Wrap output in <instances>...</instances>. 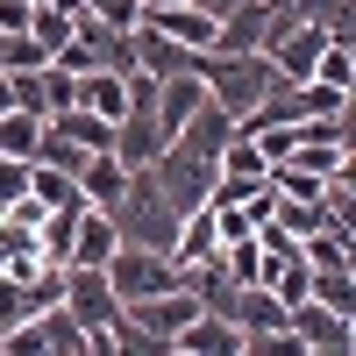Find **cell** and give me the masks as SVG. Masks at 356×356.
Returning <instances> with one entry per match:
<instances>
[{"mask_svg": "<svg viewBox=\"0 0 356 356\" xmlns=\"http://www.w3.org/2000/svg\"><path fill=\"white\" fill-rule=\"evenodd\" d=\"M193 72H200V86H207V100H214L221 114H235V129L257 114V100L278 86V65L264 50H200L193 57Z\"/></svg>", "mask_w": 356, "mask_h": 356, "instance_id": "1", "label": "cell"}, {"mask_svg": "<svg viewBox=\"0 0 356 356\" xmlns=\"http://www.w3.org/2000/svg\"><path fill=\"white\" fill-rule=\"evenodd\" d=\"M79 349H93V335L65 314V300L36 307L29 321H15V328L0 335V356H79Z\"/></svg>", "mask_w": 356, "mask_h": 356, "instance_id": "2", "label": "cell"}, {"mask_svg": "<svg viewBox=\"0 0 356 356\" xmlns=\"http://www.w3.org/2000/svg\"><path fill=\"white\" fill-rule=\"evenodd\" d=\"M57 300H65V314L79 321L86 335H93V349H107V321L122 314V300H114V285L100 264H65V278H57Z\"/></svg>", "mask_w": 356, "mask_h": 356, "instance_id": "3", "label": "cell"}, {"mask_svg": "<svg viewBox=\"0 0 356 356\" xmlns=\"http://www.w3.org/2000/svg\"><path fill=\"white\" fill-rule=\"evenodd\" d=\"M107 285H114V300H150V292H171L178 285V264H171V250H143V243H122L107 264Z\"/></svg>", "mask_w": 356, "mask_h": 356, "instance_id": "4", "label": "cell"}, {"mask_svg": "<svg viewBox=\"0 0 356 356\" xmlns=\"http://www.w3.org/2000/svg\"><path fill=\"white\" fill-rule=\"evenodd\" d=\"M285 328L300 335L307 356H349L356 349V314H335V307H321V300H292L285 307Z\"/></svg>", "mask_w": 356, "mask_h": 356, "instance_id": "5", "label": "cell"}, {"mask_svg": "<svg viewBox=\"0 0 356 356\" xmlns=\"http://www.w3.org/2000/svg\"><path fill=\"white\" fill-rule=\"evenodd\" d=\"M171 356H243V328H235L228 314H193L186 328L171 335Z\"/></svg>", "mask_w": 356, "mask_h": 356, "instance_id": "6", "label": "cell"}, {"mask_svg": "<svg viewBox=\"0 0 356 356\" xmlns=\"http://www.w3.org/2000/svg\"><path fill=\"white\" fill-rule=\"evenodd\" d=\"M221 314L235 321V328H243V349H250L257 335H271V328H285V300H278L271 285H235Z\"/></svg>", "mask_w": 356, "mask_h": 356, "instance_id": "7", "label": "cell"}, {"mask_svg": "<svg viewBox=\"0 0 356 356\" xmlns=\"http://www.w3.org/2000/svg\"><path fill=\"white\" fill-rule=\"evenodd\" d=\"M228 136H235V114H221L214 100H200V107H193L164 143H178V150H193V157H221V143H228Z\"/></svg>", "mask_w": 356, "mask_h": 356, "instance_id": "8", "label": "cell"}, {"mask_svg": "<svg viewBox=\"0 0 356 356\" xmlns=\"http://www.w3.org/2000/svg\"><path fill=\"white\" fill-rule=\"evenodd\" d=\"M136 29H157V36L186 43V50H214V15L186 8V0H171V8H143V22H136Z\"/></svg>", "mask_w": 356, "mask_h": 356, "instance_id": "9", "label": "cell"}, {"mask_svg": "<svg viewBox=\"0 0 356 356\" xmlns=\"http://www.w3.org/2000/svg\"><path fill=\"white\" fill-rule=\"evenodd\" d=\"M221 250V228H214V207H193V214H178V235H171V264L186 271V264H207Z\"/></svg>", "mask_w": 356, "mask_h": 356, "instance_id": "10", "label": "cell"}, {"mask_svg": "<svg viewBox=\"0 0 356 356\" xmlns=\"http://www.w3.org/2000/svg\"><path fill=\"white\" fill-rule=\"evenodd\" d=\"M57 278H65V271H57ZM57 278H36V285H29V278H8V271H0V335H8L15 321H29L36 307H50V300H57Z\"/></svg>", "mask_w": 356, "mask_h": 356, "instance_id": "11", "label": "cell"}, {"mask_svg": "<svg viewBox=\"0 0 356 356\" xmlns=\"http://www.w3.org/2000/svg\"><path fill=\"white\" fill-rule=\"evenodd\" d=\"M193 57H200V50L171 43V36H157V29H136V72H150V79H171V72H193Z\"/></svg>", "mask_w": 356, "mask_h": 356, "instance_id": "12", "label": "cell"}, {"mask_svg": "<svg viewBox=\"0 0 356 356\" xmlns=\"http://www.w3.org/2000/svg\"><path fill=\"white\" fill-rule=\"evenodd\" d=\"M114 250H122L114 221L100 214V207H86V214H79V228H72V257H65V264H107Z\"/></svg>", "mask_w": 356, "mask_h": 356, "instance_id": "13", "label": "cell"}, {"mask_svg": "<svg viewBox=\"0 0 356 356\" xmlns=\"http://www.w3.org/2000/svg\"><path fill=\"white\" fill-rule=\"evenodd\" d=\"M122 186H129V164L114 157V150H93V157L79 164V193H86V207H107Z\"/></svg>", "mask_w": 356, "mask_h": 356, "instance_id": "14", "label": "cell"}, {"mask_svg": "<svg viewBox=\"0 0 356 356\" xmlns=\"http://www.w3.org/2000/svg\"><path fill=\"white\" fill-rule=\"evenodd\" d=\"M207 100V86H200V72H171V79H157V122H164V136L186 122V114Z\"/></svg>", "mask_w": 356, "mask_h": 356, "instance_id": "15", "label": "cell"}, {"mask_svg": "<svg viewBox=\"0 0 356 356\" xmlns=\"http://www.w3.org/2000/svg\"><path fill=\"white\" fill-rule=\"evenodd\" d=\"M29 200H43V207H86V193H79V178L65 171V164H29Z\"/></svg>", "mask_w": 356, "mask_h": 356, "instance_id": "16", "label": "cell"}, {"mask_svg": "<svg viewBox=\"0 0 356 356\" xmlns=\"http://www.w3.org/2000/svg\"><path fill=\"white\" fill-rule=\"evenodd\" d=\"M36 143H43V114H22V107H8V114H0V157L36 164Z\"/></svg>", "mask_w": 356, "mask_h": 356, "instance_id": "17", "label": "cell"}, {"mask_svg": "<svg viewBox=\"0 0 356 356\" xmlns=\"http://www.w3.org/2000/svg\"><path fill=\"white\" fill-rule=\"evenodd\" d=\"M307 79H321V86H342V93H356V43H335V36H328Z\"/></svg>", "mask_w": 356, "mask_h": 356, "instance_id": "18", "label": "cell"}, {"mask_svg": "<svg viewBox=\"0 0 356 356\" xmlns=\"http://www.w3.org/2000/svg\"><path fill=\"white\" fill-rule=\"evenodd\" d=\"M50 65V43L29 36V29H15V36H0V72H43Z\"/></svg>", "mask_w": 356, "mask_h": 356, "instance_id": "19", "label": "cell"}, {"mask_svg": "<svg viewBox=\"0 0 356 356\" xmlns=\"http://www.w3.org/2000/svg\"><path fill=\"white\" fill-rule=\"evenodd\" d=\"M29 36H43V43L57 50V43L72 36V15H65V8H50V0H36V8H29Z\"/></svg>", "mask_w": 356, "mask_h": 356, "instance_id": "20", "label": "cell"}, {"mask_svg": "<svg viewBox=\"0 0 356 356\" xmlns=\"http://www.w3.org/2000/svg\"><path fill=\"white\" fill-rule=\"evenodd\" d=\"M86 15H100V22H114V29H136L143 22V0H79Z\"/></svg>", "mask_w": 356, "mask_h": 356, "instance_id": "21", "label": "cell"}, {"mask_svg": "<svg viewBox=\"0 0 356 356\" xmlns=\"http://www.w3.org/2000/svg\"><path fill=\"white\" fill-rule=\"evenodd\" d=\"M22 193H29V164H22V157H0V207L22 200Z\"/></svg>", "mask_w": 356, "mask_h": 356, "instance_id": "22", "label": "cell"}, {"mask_svg": "<svg viewBox=\"0 0 356 356\" xmlns=\"http://www.w3.org/2000/svg\"><path fill=\"white\" fill-rule=\"evenodd\" d=\"M29 8H36V0H0V36H15V29H29Z\"/></svg>", "mask_w": 356, "mask_h": 356, "instance_id": "23", "label": "cell"}, {"mask_svg": "<svg viewBox=\"0 0 356 356\" xmlns=\"http://www.w3.org/2000/svg\"><path fill=\"white\" fill-rule=\"evenodd\" d=\"M186 8H200V15H214V22H221V15L235 8V0H186Z\"/></svg>", "mask_w": 356, "mask_h": 356, "instance_id": "24", "label": "cell"}, {"mask_svg": "<svg viewBox=\"0 0 356 356\" xmlns=\"http://www.w3.org/2000/svg\"><path fill=\"white\" fill-rule=\"evenodd\" d=\"M143 8H171V0H143Z\"/></svg>", "mask_w": 356, "mask_h": 356, "instance_id": "25", "label": "cell"}]
</instances>
